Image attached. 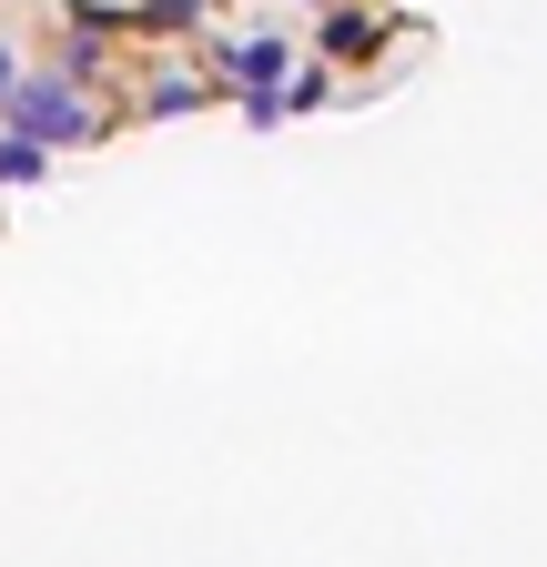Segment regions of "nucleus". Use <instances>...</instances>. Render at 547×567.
Instances as JSON below:
<instances>
[{
	"label": "nucleus",
	"instance_id": "1",
	"mask_svg": "<svg viewBox=\"0 0 547 567\" xmlns=\"http://www.w3.org/2000/svg\"><path fill=\"white\" fill-rule=\"evenodd\" d=\"M11 122H21L31 142H82V132H92V102H82L72 82H21V92H11Z\"/></svg>",
	"mask_w": 547,
	"mask_h": 567
},
{
	"label": "nucleus",
	"instance_id": "2",
	"mask_svg": "<svg viewBox=\"0 0 547 567\" xmlns=\"http://www.w3.org/2000/svg\"><path fill=\"white\" fill-rule=\"evenodd\" d=\"M224 71L254 92V112L274 122V102H285V92H274V71H295V61H285V41H234V51H224Z\"/></svg>",
	"mask_w": 547,
	"mask_h": 567
},
{
	"label": "nucleus",
	"instance_id": "3",
	"mask_svg": "<svg viewBox=\"0 0 547 567\" xmlns=\"http://www.w3.org/2000/svg\"><path fill=\"white\" fill-rule=\"evenodd\" d=\"M41 153H51V142H31V132L11 122V132H0V183H41Z\"/></svg>",
	"mask_w": 547,
	"mask_h": 567
},
{
	"label": "nucleus",
	"instance_id": "4",
	"mask_svg": "<svg viewBox=\"0 0 547 567\" xmlns=\"http://www.w3.org/2000/svg\"><path fill=\"white\" fill-rule=\"evenodd\" d=\"M11 92H21V61H11V51H0V102H11Z\"/></svg>",
	"mask_w": 547,
	"mask_h": 567
}]
</instances>
